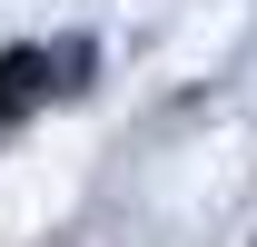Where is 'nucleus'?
<instances>
[{"mask_svg": "<svg viewBox=\"0 0 257 247\" xmlns=\"http://www.w3.org/2000/svg\"><path fill=\"white\" fill-rule=\"evenodd\" d=\"M79 69H89V40H69V50H0V139L50 89H79Z\"/></svg>", "mask_w": 257, "mask_h": 247, "instance_id": "f257e3e1", "label": "nucleus"}]
</instances>
